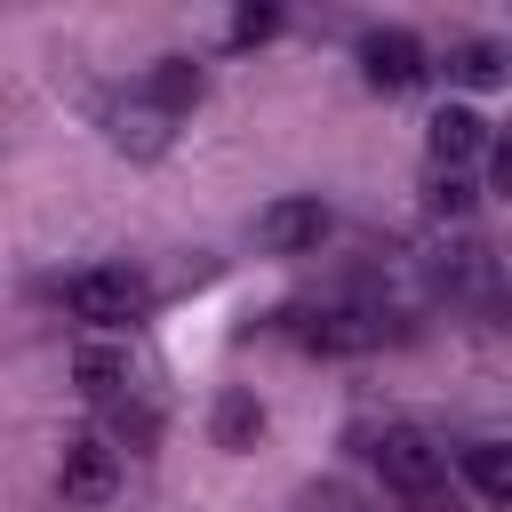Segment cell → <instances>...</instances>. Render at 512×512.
Wrapping results in <instances>:
<instances>
[{"label": "cell", "mask_w": 512, "mask_h": 512, "mask_svg": "<svg viewBox=\"0 0 512 512\" xmlns=\"http://www.w3.org/2000/svg\"><path fill=\"white\" fill-rule=\"evenodd\" d=\"M208 432H216V448H232V456H240V448H256L264 408H256L248 392H224V400H216V416H208Z\"/></svg>", "instance_id": "11"}, {"label": "cell", "mask_w": 512, "mask_h": 512, "mask_svg": "<svg viewBox=\"0 0 512 512\" xmlns=\"http://www.w3.org/2000/svg\"><path fill=\"white\" fill-rule=\"evenodd\" d=\"M272 32H280V8H256V0L232 8V40H240V48H256V40H272Z\"/></svg>", "instance_id": "13"}, {"label": "cell", "mask_w": 512, "mask_h": 512, "mask_svg": "<svg viewBox=\"0 0 512 512\" xmlns=\"http://www.w3.org/2000/svg\"><path fill=\"white\" fill-rule=\"evenodd\" d=\"M464 480H472V496L512 504V440H472L464 448Z\"/></svg>", "instance_id": "9"}, {"label": "cell", "mask_w": 512, "mask_h": 512, "mask_svg": "<svg viewBox=\"0 0 512 512\" xmlns=\"http://www.w3.org/2000/svg\"><path fill=\"white\" fill-rule=\"evenodd\" d=\"M376 472H384V488H392L408 512H456V496H448V448H440L432 432L392 424V432L376 440Z\"/></svg>", "instance_id": "1"}, {"label": "cell", "mask_w": 512, "mask_h": 512, "mask_svg": "<svg viewBox=\"0 0 512 512\" xmlns=\"http://www.w3.org/2000/svg\"><path fill=\"white\" fill-rule=\"evenodd\" d=\"M480 144H488V128H480V112H472V104H440V112H432V128H424L432 168H464Z\"/></svg>", "instance_id": "7"}, {"label": "cell", "mask_w": 512, "mask_h": 512, "mask_svg": "<svg viewBox=\"0 0 512 512\" xmlns=\"http://www.w3.org/2000/svg\"><path fill=\"white\" fill-rule=\"evenodd\" d=\"M200 96H208V72H200L192 56H160V64L144 72V104H152V112H192Z\"/></svg>", "instance_id": "8"}, {"label": "cell", "mask_w": 512, "mask_h": 512, "mask_svg": "<svg viewBox=\"0 0 512 512\" xmlns=\"http://www.w3.org/2000/svg\"><path fill=\"white\" fill-rule=\"evenodd\" d=\"M488 184H496V192L512 200V128H504V136L488 144Z\"/></svg>", "instance_id": "15"}, {"label": "cell", "mask_w": 512, "mask_h": 512, "mask_svg": "<svg viewBox=\"0 0 512 512\" xmlns=\"http://www.w3.org/2000/svg\"><path fill=\"white\" fill-rule=\"evenodd\" d=\"M328 240V200L320 192H280L272 208H256V248L264 256H312Z\"/></svg>", "instance_id": "4"}, {"label": "cell", "mask_w": 512, "mask_h": 512, "mask_svg": "<svg viewBox=\"0 0 512 512\" xmlns=\"http://www.w3.org/2000/svg\"><path fill=\"white\" fill-rule=\"evenodd\" d=\"M432 208H440V216H464V208H472L464 168H432Z\"/></svg>", "instance_id": "14"}, {"label": "cell", "mask_w": 512, "mask_h": 512, "mask_svg": "<svg viewBox=\"0 0 512 512\" xmlns=\"http://www.w3.org/2000/svg\"><path fill=\"white\" fill-rule=\"evenodd\" d=\"M64 304H72V320H88V328H128V320H144L152 280H144L136 264H88V272L64 280Z\"/></svg>", "instance_id": "2"}, {"label": "cell", "mask_w": 512, "mask_h": 512, "mask_svg": "<svg viewBox=\"0 0 512 512\" xmlns=\"http://www.w3.org/2000/svg\"><path fill=\"white\" fill-rule=\"evenodd\" d=\"M56 496L64 504H112L120 496V448L104 432H72L56 448Z\"/></svg>", "instance_id": "3"}, {"label": "cell", "mask_w": 512, "mask_h": 512, "mask_svg": "<svg viewBox=\"0 0 512 512\" xmlns=\"http://www.w3.org/2000/svg\"><path fill=\"white\" fill-rule=\"evenodd\" d=\"M296 336H304L312 352H368V344H376V328H368V320H352V312H312Z\"/></svg>", "instance_id": "10"}, {"label": "cell", "mask_w": 512, "mask_h": 512, "mask_svg": "<svg viewBox=\"0 0 512 512\" xmlns=\"http://www.w3.org/2000/svg\"><path fill=\"white\" fill-rule=\"evenodd\" d=\"M432 64H424V40L416 32H368L360 40V80L368 88H384V96H400V88H416Z\"/></svg>", "instance_id": "5"}, {"label": "cell", "mask_w": 512, "mask_h": 512, "mask_svg": "<svg viewBox=\"0 0 512 512\" xmlns=\"http://www.w3.org/2000/svg\"><path fill=\"white\" fill-rule=\"evenodd\" d=\"M448 80L496 88V80H504V48H496V40H456V48H448Z\"/></svg>", "instance_id": "12"}, {"label": "cell", "mask_w": 512, "mask_h": 512, "mask_svg": "<svg viewBox=\"0 0 512 512\" xmlns=\"http://www.w3.org/2000/svg\"><path fill=\"white\" fill-rule=\"evenodd\" d=\"M72 384H80L88 400H120V392L136 384V368H128V344L80 336V344H72Z\"/></svg>", "instance_id": "6"}]
</instances>
